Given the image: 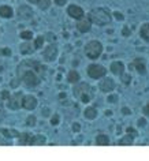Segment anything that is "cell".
Listing matches in <instances>:
<instances>
[{"label":"cell","mask_w":149,"mask_h":161,"mask_svg":"<svg viewBox=\"0 0 149 161\" xmlns=\"http://www.w3.org/2000/svg\"><path fill=\"white\" fill-rule=\"evenodd\" d=\"M80 98H81V101H82V102H85V104H88L89 101H90V96H89V93H85V94H82Z\"/></svg>","instance_id":"obj_30"},{"label":"cell","mask_w":149,"mask_h":161,"mask_svg":"<svg viewBox=\"0 0 149 161\" xmlns=\"http://www.w3.org/2000/svg\"><path fill=\"white\" fill-rule=\"evenodd\" d=\"M44 40L45 38L42 37V35H37V38L34 40V49L42 48V45H44Z\"/></svg>","instance_id":"obj_25"},{"label":"cell","mask_w":149,"mask_h":161,"mask_svg":"<svg viewBox=\"0 0 149 161\" xmlns=\"http://www.w3.org/2000/svg\"><path fill=\"white\" fill-rule=\"evenodd\" d=\"M85 53L89 59H97L103 53V45L99 41H90L85 46Z\"/></svg>","instance_id":"obj_3"},{"label":"cell","mask_w":149,"mask_h":161,"mask_svg":"<svg viewBox=\"0 0 149 161\" xmlns=\"http://www.w3.org/2000/svg\"><path fill=\"white\" fill-rule=\"evenodd\" d=\"M18 85H19V82H18V81H17V79H14V81H12V82H11V87H17V86H18Z\"/></svg>","instance_id":"obj_44"},{"label":"cell","mask_w":149,"mask_h":161,"mask_svg":"<svg viewBox=\"0 0 149 161\" xmlns=\"http://www.w3.org/2000/svg\"><path fill=\"white\" fill-rule=\"evenodd\" d=\"M105 115H107V116H111V115H112V112H111V111H105Z\"/></svg>","instance_id":"obj_47"},{"label":"cell","mask_w":149,"mask_h":161,"mask_svg":"<svg viewBox=\"0 0 149 161\" xmlns=\"http://www.w3.org/2000/svg\"><path fill=\"white\" fill-rule=\"evenodd\" d=\"M122 113H123V115H130L131 112H130L129 108H122Z\"/></svg>","instance_id":"obj_43"},{"label":"cell","mask_w":149,"mask_h":161,"mask_svg":"<svg viewBox=\"0 0 149 161\" xmlns=\"http://www.w3.org/2000/svg\"><path fill=\"white\" fill-rule=\"evenodd\" d=\"M48 112H49V111H47V109H45V111H42V115H44V116H48V115H49Z\"/></svg>","instance_id":"obj_46"},{"label":"cell","mask_w":149,"mask_h":161,"mask_svg":"<svg viewBox=\"0 0 149 161\" xmlns=\"http://www.w3.org/2000/svg\"><path fill=\"white\" fill-rule=\"evenodd\" d=\"M140 35L145 42H149V23H144L142 26H141Z\"/></svg>","instance_id":"obj_18"},{"label":"cell","mask_w":149,"mask_h":161,"mask_svg":"<svg viewBox=\"0 0 149 161\" xmlns=\"http://www.w3.org/2000/svg\"><path fill=\"white\" fill-rule=\"evenodd\" d=\"M22 97H23V94L21 92H17L15 94L10 96L8 102H7V106H8L10 109H12V111L19 109L21 106H22Z\"/></svg>","instance_id":"obj_5"},{"label":"cell","mask_w":149,"mask_h":161,"mask_svg":"<svg viewBox=\"0 0 149 161\" xmlns=\"http://www.w3.org/2000/svg\"><path fill=\"white\" fill-rule=\"evenodd\" d=\"M83 115H85V117L88 120H93L97 117V111H96V108H93V106H88V108L85 109V112H83Z\"/></svg>","instance_id":"obj_20"},{"label":"cell","mask_w":149,"mask_h":161,"mask_svg":"<svg viewBox=\"0 0 149 161\" xmlns=\"http://www.w3.org/2000/svg\"><path fill=\"white\" fill-rule=\"evenodd\" d=\"M19 51H21V53H22V55H30V53H33L34 48H33V45H32V44L23 42L22 45L19 46Z\"/></svg>","instance_id":"obj_22"},{"label":"cell","mask_w":149,"mask_h":161,"mask_svg":"<svg viewBox=\"0 0 149 161\" xmlns=\"http://www.w3.org/2000/svg\"><path fill=\"white\" fill-rule=\"evenodd\" d=\"M45 142H47V138L44 135H40V134L33 135V139H32V145L33 146H41V145H45Z\"/></svg>","instance_id":"obj_19"},{"label":"cell","mask_w":149,"mask_h":161,"mask_svg":"<svg viewBox=\"0 0 149 161\" xmlns=\"http://www.w3.org/2000/svg\"><path fill=\"white\" fill-rule=\"evenodd\" d=\"M99 87L103 93H110L115 89V82H113V79H111V78H104L101 82H100Z\"/></svg>","instance_id":"obj_10"},{"label":"cell","mask_w":149,"mask_h":161,"mask_svg":"<svg viewBox=\"0 0 149 161\" xmlns=\"http://www.w3.org/2000/svg\"><path fill=\"white\" fill-rule=\"evenodd\" d=\"M18 136L19 132L15 130H0V145H10V139Z\"/></svg>","instance_id":"obj_6"},{"label":"cell","mask_w":149,"mask_h":161,"mask_svg":"<svg viewBox=\"0 0 149 161\" xmlns=\"http://www.w3.org/2000/svg\"><path fill=\"white\" fill-rule=\"evenodd\" d=\"M130 79H131V78H130L129 74H124V72L120 74V81H122V83H123L124 86H127V85L130 83Z\"/></svg>","instance_id":"obj_27"},{"label":"cell","mask_w":149,"mask_h":161,"mask_svg":"<svg viewBox=\"0 0 149 161\" xmlns=\"http://www.w3.org/2000/svg\"><path fill=\"white\" fill-rule=\"evenodd\" d=\"M90 27H92V22L89 21V18H81V19H78V22H77V29L80 30L81 33H88L89 30H90Z\"/></svg>","instance_id":"obj_11"},{"label":"cell","mask_w":149,"mask_h":161,"mask_svg":"<svg viewBox=\"0 0 149 161\" xmlns=\"http://www.w3.org/2000/svg\"><path fill=\"white\" fill-rule=\"evenodd\" d=\"M130 68H135V71H137L138 74H141V75H145L146 74V65H145V63H144V60L142 59H135L134 62L130 64Z\"/></svg>","instance_id":"obj_13"},{"label":"cell","mask_w":149,"mask_h":161,"mask_svg":"<svg viewBox=\"0 0 149 161\" xmlns=\"http://www.w3.org/2000/svg\"><path fill=\"white\" fill-rule=\"evenodd\" d=\"M21 38L29 41V40H32V38H33V33L29 32V30H28V32H22V33H21Z\"/></svg>","instance_id":"obj_29"},{"label":"cell","mask_w":149,"mask_h":161,"mask_svg":"<svg viewBox=\"0 0 149 161\" xmlns=\"http://www.w3.org/2000/svg\"><path fill=\"white\" fill-rule=\"evenodd\" d=\"M37 98L33 97V96H23L22 97V108L28 109V111H33L34 108L37 106Z\"/></svg>","instance_id":"obj_9"},{"label":"cell","mask_w":149,"mask_h":161,"mask_svg":"<svg viewBox=\"0 0 149 161\" xmlns=\"http://www.w3.org/2000/svg\"><path fill=\"white\" fill-rule=\"evenodd\" d=\"M133 141H134V135L127 134V135H124L123 138L119 141V145H120V146H130V145H133Z\"/></svg>","instance_id":"obj_23"},{"label":"cell","mask_w":149,"mask_h":161,"mask_svg":"<svg viewBox=\"0 0 149 161\" xmlns=\"http://www.w3.org/2000/svg\"><path fill=\"white\" fill-rule=\"evenodd\" d=\"M74 96L75 97L80 98L82 94H85V93H89L90 92V86H89L88 83H83V82H81V83H78L77 86H74Z\"/></svg>","instance_id":"obj_14"},{"label":"cell","mask_w":149,"mask_h":161,"mask_svg":"<svg viewBox=\"0 0 149 161\" xmlns=\"http://www.w3.org/2000/svg\"><path fill=\"white\" fill-rule=\"evenodd\" d=\"M80 74H78V71L75 70H71L69 74H67V81L70 82V83H78L80 82Z\"/></svg>","instance_id":"obj_21"},{"label":"cell","mask_w":149,"mask_h":161,"mask_svg":"<svg viewBox=\"0 0 149 161\" xmlns=\"http://www.w3.org/2000/svg\"><path fill=\"white\" fill-rule=\"evenodd\" d=\"M113 16H115L118 21H123V15H122L120 12H118V11H116V12H113Z\"/></svg>","instance_id":"obj_38"},{"label":"cell","mask_w":149,"mask_h":161,"mask_svg":"<svg viewBox=\"0 0 149 161\" xmlns=\"http://www.w3.org/2000/svg\"><path fill=\"white\" fill-rule=\"evenodd\" d=\"M12 15H14V12H12V8L10 7V5H2V7H0V16H2V18L8 19V18H11Z\"/></svg>","instance_id":"obj_17"},{"label":"cell","mask_w":149,"mask_h":161,"mask_svg":"<svg viewBox=\"0 0 149 161\" xmlns=\"http://www.w3.org/2000/svg\"><path fill=\"white\" fill-rule=\"evenodd\" d=\"M80 130H81V124L80 123H74V124H73V131H74V132H78Z\"/></svg>","instance_id":"obj_36"},{"label":"cell","mask_w":149,"mask_h":161,"mask_svg":"<svg viewBox=\"0 0 149 161\" xmlns=\"http://www.w3.org/2000/svg\"><path fill=\"white\" fill-rule=\"evenodd\" d=\"M55 4H58V5H64L66 4V0H55Z\"/></svg>","instance_id":"obj_41"},{"label":"cell","mask_w":149,"mask_h":161,"mask_svg":"<svg viewBox=\"0 0 149 161\" xmlns=\"http://www.w3.org/2000/svg\"><path fill=\"white\" fill-rule=\"evenodd\" d=\"M32 139H33V134H29V132L19 134V136H18V142H19V145H22V146L32 145Z\"/></svg>","instance_id":"obj_15"},{"label":"cell","mask_w":149,"mask_h":161,"mask_svg":"<svg viewBox=\"0 0 149 161\" xmlns=\"http://www.w3.org/2000/svg\"><path fill=\"white\" fill-rule=\"evenodd\" d=\"M47 40H51V41H53V40H56V37L52 34V33H49V34H47Z\"/></svg>","instance_id":"obj_42"},{"label":"cell","mask_w":149,"mask_h":161,"mask_svg":"<svg viewBox=\"0 0 149 161\" xmlns=\"http://www.w3.org/2000/svg\"><path fill=\"white\" fill-rule=\"evenodd\" d=\"M18 16H19L21 19H25V21L32 19V16H33V10H32L29 5H21V7L18 8Z\"/></svg>","instance_id":"obj_12"},{"label":"cell","mask_w":149,"mask_h":161,"mask_svg":"<svg viewBox=\"0 0 149 161\" xmlns=\"http://www.w3.org/2000/svg\"><path fill=\"white\" fill-rule=\"evenodd\" d=\"M42 56H44L45 62H53V60L58 57V46H56L55 44H49V45L44 49Z\"/></svg>","instance_id":"obj_7"},{"label":"cell","mask_w":149,"mask_h":161,"mask_svg":"<svg viewBox=\"0 0 149 161\" xmlns=\"http://www.w3.org/2000/svg\"><path fill=\"white\" fill-rule=\"evenodd\" d=\"M144 115H145V116L146 117H149V104H146V105L145 106H144Z\"/></svg>","instance_id":"obj_37"},{"label":"cell","mask_w":149,"mask_h":161,"mask_svg":"<svg viewBox=\"0 0 149 161\" xmlns=\"http://www.w3.org/2000/svg\"><path fill=\"white\" fill-rule=\"evenodd\" d=\"M96 143L99 145V146H107V145L110 143V139H108L107 135H104V134H100V135L96 136Z\"/></svg>","instance_id":"obj_24"},{"label":"cell","mask_w":149,"mask_h":161,"mask_svg":"<svg viewBox=\"0 0 149 161\" xmlns=\"http://www.w3.org/2000/svg\"><path fill=\"white\" fill-rule=\"evenodd\" d=\"M45 72V67H42L39 62L25 60L18 65V78L28 87L39 86L41 83V78Z\"/></svg>","instance_id":"obj_1"},{"label":"cell","mask_w":149,"mask_h":161,"mask_svg":"<svg viewBox=\"0 0 149 161\" xmlns=\"http://www.w3.org/2000/svg\"><path fill=\"white\" fill-rule=\"evenodd\" d=\"M59 97H60V98H64V97H66V94H64V93H60V94H59Z\"/></svg>","instance_id":"obj_48"},{"label":"cell","mask_w":149,"mask_h":161,"mask_svg":"<svg viewBox=\"0 0 149 161\" xmlns=\"http://www.w3.org/2000/svg\"><path fill=\"white\" fill-rule=\"evenodd\" d=\"M127 132L131 134V135H134V136H137V131H135L133 127H127Z\"/></svg>","instance_id":"obj_39"},{"label":"cell","mask_w":149,"mask_h":161,"mask_svg":"<svg viewBox=\"0 0 149 161\" xmlns=\"http://www.w3.org/2000/svg\"><path fill=\"white\" fill-rule=\"evenodd\" d=\"M0 55H4V56H10V55H11V49H8V48L0 49Z\"/></svg>","instance_id":"obj_33"},{"label":"cell","mask_w":149,"mask_h":161,"mask_svg":"<svg viewBox=\"0 0 149 161\" xmlns=\"http://www.w3.org/2000/svg\"><path fill=\"white\" fill-rule=\"evenodd\" d=\"M37 5H39L41 10H48L51 5V0H39V2H37Z\"/></svg>","instance_id":"obj_26"},{"label":"cell","mask_w":149,"mask_h":161,"mask_svg":"<svg viewBox=\"0 0 149 161\" xmlns=\"http://www.w3.org/2000/svg\"><path fill=\"white\" fill-rule=\"evenodd\" d=\"M111 72L113 74V75H120L122 72H124V65L122 62H113L111 63Z\"/></svg>","instance_id":"obj_16"},{"label":"cell","mask_w":149,"mask_h":161,"mask_svg":"<svg viewBox=\"0 0 149 161\" xmlns=\"http://www.w3.org/2000/svg\"><path fill=\"white\" fill-rule=\"evenodd\" d=\"M105 74H107V70L100 64H90L88 67V75L93 79L103 78V76H105Z\"/></svg>","instance_id":"obj_4"},{"label":"cell","mask_w":149,"mask_h":161,"mask_svg":"<svg viewBox=\"0 0 149 161\" xmlns=\"http://www.w3.org/2000/svg\"><path fill=\"white\" fill-rule=\"evenodd\" d=\"M145 124H146V120L145 119H140V120H138V126H140V127H145Z\"/></svg>","instance_id":"obj_40"},{"label":"cell","mask_w":149,"mask_h":161,"mask_svg":"<svg viewBox=\"0 0 149 161\" xmlns=\"http://www.w3.org/2000/svg\"><path fill=\"white\" fill-rule=\"evenodd\" d=\"M108 102H110V104H116V102H118V96L111 94L110 97H108Z\"/></svg>","instance_id":"obj_32"},{"label":"cell","mask_w":149,"mask_h":161,"mask_svg":"<svg viewBox=\"0 0 149 161\" xmlns=\"http://www.w3.org/2000/svg\"><path fill=\"white\" fill-rule=\"evenodd\" d=\"M59 120H60L59 115H53L52 119H51V124H52V126H58L59 124Z\"/></svg>","instance_id":"obj_31"},{"label":"cell","mask_w":149,"mask_h":161,"mask_svg":"<svg viewBox=\"0 0 149 161\" xmlns=\"http://www.w3.org/2000/svg\"><path fill=\"white\" fill-rule=\"evenodd\" d=\"M67 14H69L71 18L77 19V21L85 16V12H83V10L80 7V5H75V4L69 5V8H67Z\"/></svg>","instance_id":"obj_8"},{"label":"cell","mask_w":149,"mask_h":161,"mask_svg":"<svg viewBox=\"0 0 149 161\" xmlns=\"http://www.w3.org/2000/svg\"><path fill=\"white\" fill-rule=\"evenodd\" d=\"M122 34H123L124 37H129V35H130V29H129V27L124 26L123 29H122Z\"/></svg>","instance_id":"obj_35"},{"label":"cell","mask_w":149,"mask_h":161,"mask_svg":"<svg viewBox=\"0 0 149 161\" xmlns=\"http://www.w3.org/2000/svg\"><path fill=\"white\" fill-rule=\"evenodd\" d=\"M88 18L92 23L99 25V26L108 25V23H111V21H112L111 14L108 12V10H105V8H94V10H92L90 12H89Z\"/></svg>","instance_id":"obj_2"},{"label":"cell","mask_w":149,"mask_h":161,"mask_svg":"<svg viewBox=\"0 0 149 161\" xmlns=\"http://www.w3.org/2000/svg\"><path fill=\"white\" fill-rule=\"evenodd\" d=\"M29 3H32V4H37V2H39V0H28Z\"/></svg>","instance_id":"obj_45"},{"label":"cell","mask_w":149,"mask_h":161,"mask_svg":"<svg viewBox=\"0 0 149 161\" xmlns=\"http://www.w3.org/2000/svg\"><path fill=\"white\" fill-rule=\"evenodd\" d=\"M36 123H37V119H36V116H33V115H30V116L26 119V126H29V127L36 126Z\"/></svg>","instance_id":"obj_28"},{"label":"cell","mask_w":149,"mask_h":161,"mask_svg":"<svg viewBox=\"0 0 149 161\" xmlns=\"http://www.w3.org/2000/svg\"><path fill=\"white\" fill-rule=\"evenodd\" d=\"M10 98V92L8 90H3L2 92V100H8Z\"/></svg>","instance_id":"obj_34"}]
</instances>
